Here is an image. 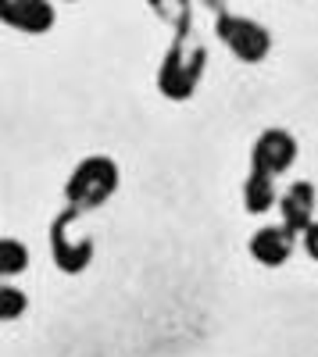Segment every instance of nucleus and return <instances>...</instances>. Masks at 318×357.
I'll return each instance as SVG.
<instances>
[{"label": "nucleus", "mask_w": 318, "mask_h": 357, "mask_svg": "<svg viewBox=\"0 0 318 357\" xmlns=\"http://www.w3.org/2000/svg\"><path fill=\"white\" fill-rule=\"evenodd\" d=\"M119 183H122V175H119L114 158L90 154V158H82L72 168L68 183H65V200H68L72 211H79V215L97 211L100 204H107L114 193H119Z\"/></svg>", "instance_id": "obj_2"}, {"label": "nucleus", "mask_w": 318, "mask_h": 357, "mask_svg": "<svg viewBox=\"0 0 318 357\" xmlns=\"http://www.w3.org/2000/svg\"><path fill=\"white\" fill-rule=\"evenodd\" d=\"M275 204H279L275 175L250 168L247 178H243V211H247V215H265V211H272Z\"/></svg>", "instance_id": "obj_9"}, {"label": "nucleus", "mask_w": 318, "mask_h": 357, "mask_svg": "<svg viewBox=\"0 0 318 357\" xmlns=\"http://www.w3.org/2000/svg\"><path fill=\"white\" fill-rule=\"evenodd\" d=\"M25 268H29V247L22 240H15V236H4V240H0V275L15 279Z\"/></svg>", "instance_id": "obj_10"}, {"label": "nucleus", "mask_w": 318, "mask_h": 357, "mask_svg": "<svg viewBox=\"0 0 318 357\" xmlns=\"http://www.w3.org/2000/svg\"><path fill=\"white\" fill-rule=\"evenodd\" d=\"M279 218L297 236H304L315 225V186L308 183V178H301V183L286 186L279 193Z\"/></svg>", "instance_id": "obj_8"}, {"label": "nucleus", "mask_w": 318, "mask_h": 357, "mask_svg": "<svg viewBox=\"0 0 318 357\" xmlns=\"http://www.w3.org/2000/svg\"><path fill=\"white\" fill-rule=\"evenodd\" d=\"M301 240H304V250H308V257H311V261H318V222H315V225H311V229L301 236Z\"/></svg>", "instance_id": "obj_12"}, {"label": "nucleus", "mask_w": 318, "mask_h": 357, "mask_svg": "<svg viewBox=\"0 0 318 357\" xmlns=\"http://www.w3.org/2000/svg\"><path fill=\"white\" fill-rule=\"evenodd\" d=\"M0 18H4L8 29H18L25 36H43L57 22V8L47 4V0H8L0 8Z\"/></svg>", "instance_id": "obj_6"}, {"label": "nucleus", "mask_w": 318, "mask_h": 357, "mask_svg": "<svg viewBox=\"0 0 318 357\" xmlns=\"http://www.w3.org/2000/svg\"><path fill=\"white\" fill-rule=\"evenodd\" d=\"M75 218H79V211L65 207V211L50 222V232H47L50 257H54V264L61 268L65 275L86 272V268H90V261H93V240H90V236H79V240H72V236H68V229H72Z\"/></svg>", "instance_id": "obj_4"}, {"label": "nucleus", "mask_w": 318, "mask_h": 357, "mask_svg": "<svg viewBox=\"0 0 318 357\" xmlns=\"http://www.w3.org/2000/svg\"><path fill=\"white\" fill-rule=\"evenodd\" d=\"M218 18H215V36L225 43V50L236 57V61L243 65H262L265 57L272 54V33L262 25V22H254L247 15H236V11H229V8H215Z\"/></svg>", "instance_id": "obj_3"}, {"label": "nucleus", "mask_w": 318, "mask_h": 357, "mask_svg": "<svg viewBox=\"0 0 318 357\" xmlns=\"http://www.w3.org/2000/svg\"><path fill=\"white\" fill-rule=\"evenodd\" d=\"M250 257L257 264H265V268H279L294 257L297 250V232H290L282 222L279 225H265V229H257L250 236V243H247Z\"/></svg>", "instance_id": "obj_7"}, {"label": "nucleus", "mask_w": 318, "mask_h": 357, "mask_svg": "<svg viewBox=\"0 0 318 357\" xmlns=\"http://www.w3.org/2000/svg\"><path fill=\"white\" fill-rule=\"evenodd\" d=\"M294 161H297V139L279 126L262 129V136L254 139V151H250V168L279 178L282 172L294 168Z\"/></svg>", "instance_id": "obj_5"}, {"label": "nucleus", "mask_w": 318, "mask_h": 357, "mask_svg": "<svg viewBox=\"0 0 318 357\" xmlns=\"http://www.w3.org/2000/svg\"><path fill=\"white\" fill-rule=\"evenodd\" d=\"M208 68V50L200 40L190 36V29L176 33L172 47L165 50L161 65H158V93L168 100H190L197 93L200 79Z\"/></svg>", "instance_id": "obj_1"}, {"label": "nucleus", "mask_w": 318, "mask_h": 357, "mask_svg": "<svg viewBox=\"0 0 318 357\" xmlns=\"http://www.w3.org/2000/svg\"><path fill=\"white\" fill-rule=\"evenodd\" d=\"M25 307H29V296H25L18 286H11V282L0 286V318H4V321H15V318L25 314Z\"/></svg>", "instance_id": "obj_11"}]
</instances>
